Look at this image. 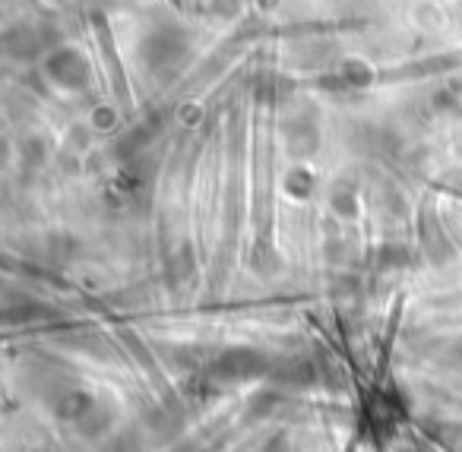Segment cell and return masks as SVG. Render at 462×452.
<instances>
[{"label": "cell", "mask_w": 462, "mask_h": 452, "mask_svg": "<svg viewBox=\"0 0 462 452\" xmlns=\"http://www.w3.org/2000/svg\"><path fill=\"white\" fill-rule=\"evenodd\" d=\"M48 79L64 92H83L92 86V70L89 60L83 54H77L73 48H58L48 58Z\"/></svg>", "instance_id": "cell-1"}]
</instances>
